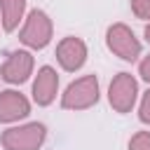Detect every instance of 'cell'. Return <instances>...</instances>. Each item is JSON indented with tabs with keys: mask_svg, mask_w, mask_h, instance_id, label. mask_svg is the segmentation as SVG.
<instances>
[{
	"mask_svg": "<svg viewBox=\"0 0 150 150\" xmlns=\"http://www.w3.org/2000/svg\"><path fill=\"white\" fill-rule=\"evenodd\" d=\"M7 110H12V117H16V115H26V103L19 98H14V96H7L5 101H0V117L2 120H7Z\"/></svg>",
	"mask_w": 150,
	"mask_h": 150,
	"instance_id": "1",
	"label": "cell"
}]
</instances>
